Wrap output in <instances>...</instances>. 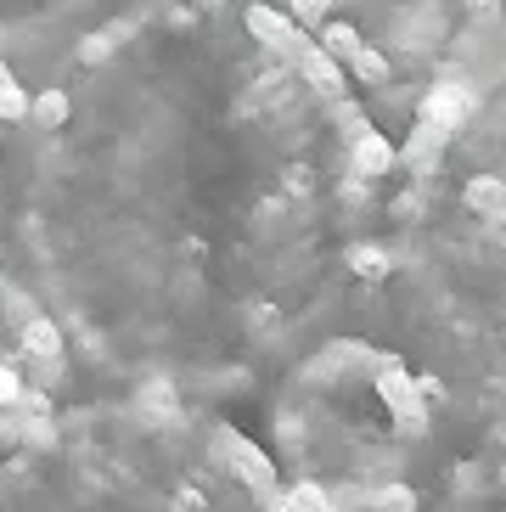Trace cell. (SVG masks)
Wrapping results in <instances>:
<instances>
[{
  "mask_svg": "<svg viewBox=\"0 0 506 512\" xmlns=\"http://www.w3.org/2000/svg\"><path fill=\"white\" fill-rule=\"evenodd\" d=\"M355 74L366 79V85H383V79H388V68H383V57H377V51H366V46H360V57H355Z\"/></svg>",
  "mask_w": 506,
  "mask_h": 512,
  "instance_id": "e0dca14e",
  "label": "cell"
},
{
  "mask_svg": "<svg viewBox=\"0 0 506 512\" xmlns=\"http://www.w3.org/2000/svg\"><path fill=\"white\" fill-rule=\"evenodd\" d=\"M394 158H400V152L388 147L383 136H372V130L355 141V169H360V175H388V169H394Z\"/></svg>",
  "mask_w": 506,
  "mask_h": 512,
  "instance_id": "8992f818",
  "label": "cell"
},
{
  "mask_svg": "<svg viewBox=\"0 0 506 512\" xmlns=\"http://www.w3.org/2000/svg\"><path fill=\"white\" fill-rule=\"evenodd\" d=\"M6 316H12L17 327H29V321H34V304L23 299V293H6Z\"/></svg>",
  "mask_w": 506,
  "mask_h": 512,
  "instance_id": "44dd1931",
  "label": "cell"
},
{
  "mask_svg": "<svg viewBox=\"0 0 506 512\" xmlns=\"http://www.w3.org/2000/svg\"><path fill=\"white\" fill-rule=\"evenodd\" d=\"M29 119L45 124V130H57V124L68 119V96H62V91H40V96L29 102Z\"/></svg>",
  "mask_w": 506,
  "mask_h": 512,
  "instance_id": "30bf717a",
  "label": "cell"
},
{
  "mask_svg": "<svg viewBox=\"0 0 506 512\" xmlns=\"http://www.w3.org/2000/svg\"><path fill=\"white\" fill-rule=\"evenodd\" d=\"M141 406H147V411H175V389H169V383H147Z\"/></svg>",
  "mask_w": 506,
  "mask_h": 512,
  "instance_id": "ac0fdd59",
  "label": "cell"
},
{
  "mask_svg": "<svg viewBox=\"0 0 506 512\" xmlns=\"http://www.w3.org/2000/svg\"><path fill=\"white\" fill-rule=\"evenodd\" d=\"M377 394H383L388 411L400 417L405 434H422V428H428V406H422L417 383L405 377V366H400V361H388V366H383V377H377Z\"/></svg>",
  "mask_w": 506,
  "mask_h": 512,
  "instance_id": "7a4b0ae2",
  "label": "cell"
},
{
  "mask_svg": "<svg viewBox=\"0 0 506 512\" xmlns=\"http://www.w3.org/2000/svg\"><path fill=\"white\" fill-rule=\"evenodd\" d=\"M298 74L310 79V91L321 96V102H343V62H332L321 46L298 51Z\"/></svg>",
  "mask_w": 506,
  "mask_h": 512,
  "instance_id": "5b68a950",
  "label": "cell"
},
{
  "mask_svg": "<svg viewBox=\"0 0 506 512\" xmlns=\"http://www.w3.org/2000/svg\"><path fill=\"white\" fill-rule=\"evenodd\" d=\"M0 85H6V62H0Z\"/></svg>",
  "mask_w": 506,
  "mask_h": 512,
  "instance_id": "603a6c76",
  "label": "cell"
},
{
  "mask_svg": "<svg viewBox=\"0 0 506 512\" xmlns=\"http://www.w3.org/2000/svg\"><path fill=\"white\" fill-rule=\"evenodd\" d=\"M349 271H355L360 282H383V276H388V254L377 248V242H355V248H349Z\"/></svg>",
  "mask_w": 506,
  "mask_h": 512,
  "instance_id": "ba28073f",
  "label": "cell"
},
{
  "mask_svg": "<svg viewBox=\"0 0 506 512\" xmlns=\"http://www.w3.org/2000/svg\"><path fill=\"white\" fill-rule=\"evenodd\" d=\"M248 29L259 34V40H265L270 51H282V57H298V51L310 46V40L298 34V23H293V17L270 12V6H253V12H248Z\"/></svg>",
  "mask_w": 506,
  "mask_h": 512,
  "instance_id": "277c9868",
  "label": "cell"
},
{
  "mask_svg": "<svg viewBox=\"0 0 506 512\" xmlns=\"http://www.w3.org/2000/svg\"><path fill=\"white\" fill-rule=\"evenodd\" d=\"M467 203H473V209H484V214H506V186L484 175V181L467 186Z\"/></svg>",
  "mask_w": 506,
  "mask_h": 512,
  "instance_id": "7c38bea8",
  "label": "cell"
},
{
  "mask_svg": "<svg viewBox=\"0 0 506 512\" xmlns=\"http://www.w3.org/2000/svg\"><path fill=\"white\" fill-rule=\"evenodd\" d=\"M23 349H29L34 361H57V355H62V332L51 327L45 316H34L29 327H23Z\"/></svg>",
  "mask_w": 506,
  "mask_h": 512,
  "instance_id": "52a82bcc",
  "label": "cell"
},
{
  "mask_svg": "<svg viewBox=\"0 0 506 512\" xmlns=\"http://www.w3.org/2000/svg\"><path fill=\"white\" fill-rule=\"evenodd\" d=\"M439 147H445V130H433V124H417V141H411V164L428 169L433 158H439Z\"/></svg>",
  "mask_w": 506,
  "mask_h": 512,
  "instance_id": "4fadbf2b",
  "label": "cell"
},
{
  "mask_svg": "<svg viewBox=\"0 0 506 512\" xmlns=\"http://www.w3.org/2000/svg\"><path fill=\"white\" fill-rule=\"evenodd\" d=\"M220 445H225V456H231V467H237V479H242V484H253L259 496H270V490H276V473H270V456L259 451V445H248L242 434H220Z\"/></svg>",
  "mask_w": 506,
  "mask_h": 512,
  "instance_id": "3957f363",
  "label": "cell"
},
{
  "mask_svg": "<svg viewBox=\"0 0 506 512\" xmlns=\"http://www.w3.org/2000/svg\"><path fill=\"white\" fill-rule=\"evenodd\" d=\"M23 113H29V96L6 79V85H0V119H23Z\"/></svg>",
  "mask_w": 506,
  "mask_h": 512,
  "instance_id": "2e32d148",
  "label": "cell"
},
{
  "mask_svg": "<svg viewBox=\"0 0 506 512\" xmlns=\"http://www.w3.org/2000/svg\"><path fill=\"white\" fill-rule=\"evenodd\" d=\"M327 6H332V0H293V17H298V23H321Z\"/></svg>",
  "mask_w": 506,
  "mask_h": 512,
  "instance_id": "ffe728a7",
  "label": "cell"
},
{
  "mask_svg": "<svg viewBox=\"0 0 506 512\" xmlns=\"http://www.w3.org/2000/svg\"><path fill=\"white\" fill-rule=\"evenodd\" d=\"M467 6H473L478 17H495V12H501V0H467Z\"/></svg>",
  "mask_w": 506,
  "mask_h": 512,
  "instance_id": "7402d4cb",
  "label": "cell"
},
{
  "mask_svg": "<svg viewBox=\"0 0 506 512\" xmlns=\"http://www.w3.org/2000/svg\"><path fill=\"white\" fill-rule=\"evenodd\" d=\"M113 46H119V34H90V40H79V62L102 68V62L113 57Z\"/></svg>",
  "mask_w": 506,
  "mask_h": 512,
  "instance_id": "9a60e30c",
  "label": "cell"
},
{
  "mask_svg": "<svg viewBox=\"0 0 506 512\" xmlns=\"http://www.w3.org/2000/svg\"><path fill=\"white\" fill-rule=\"evenodd\" d=\"M478 107V91L473 85H462V79H445V85H433L428 96H422V124H433V130H462L467 119H473Z\"/></svg>",
  "mask_w": 506,
  "mask_h": 512,
  "instance_id": "6da1fadb",
  "label": "cell"
},
{
  "mask_svg": "<svg viewBox=\"0 0 506 512\" xmlns=\"http://www.w3.org/2000/svg\"><path fill=\"white\" fill-rule=\"evenodd\" d=\"M377 512H417V490H405V484H388V490H377L372 496Z\"/></svg>",
  "mask_w": 506,
  "mask_h": 512,
  "instance_id": "5bb4252c",
  "label": "cell"
},
{
  "mask_svg": "<svg viewBox=\"0 0 506 512\" xmlns=\"http://www.w3.org/2000/svg\"><path fill=\"white\" fill-rule=\"evenodd\" d=\"M501 479H506V473H501Z\"/></svg>",
  "mask_w": 506,
  "mask_h": 512,
  "instance_id": "cb8c5ba5",
  "label": "cell"
},
{
  "mask_svg": "<svg viewBox=\"0 0 506 512\" xmlns=\"http://www.w3.org/2000/svg\"><path fill=\"white\" fill-rule=\"evenodd\" d=\"M287 512H332V496L327 490H321V484H293V490H287Z\"/></svg>",
  "mask_w": 506,
  "mask_h": 512,
  "instance_id": "8fae6325",
  "label": "cell"
},
{
  "mask_svg": "<svg viewBox=\"0 0 506 512\" xmlns=\"http://www.w3.org/2000/svg\"><path fill=\"white\" fill-rule=\"evenodd\" d=\"M23 400V383H17L12 366H0V406H17Z\"/></svg>",
  "mask_w": 506,
  "mask_h": 512,
  "instance_id": "d6986e66",
  "label": "cell"
},
{
  "mask_svg": "<svg viewBox=\"0 0 506 512\" xmlns=\"http://www.w3.org/2000/svg\"><path fill=\"white\" fill-rule=\"evenodd\" d=\"M321 40H327L321 51H327L332 62H355L360 57V34L349 29V23H327V34H321Z\"/></svg>",
  "mask_w": 506,
  "mask_h": 512,
  "instance_id": "9c48e42d",
  "label": "cell"
}]
</instances>
